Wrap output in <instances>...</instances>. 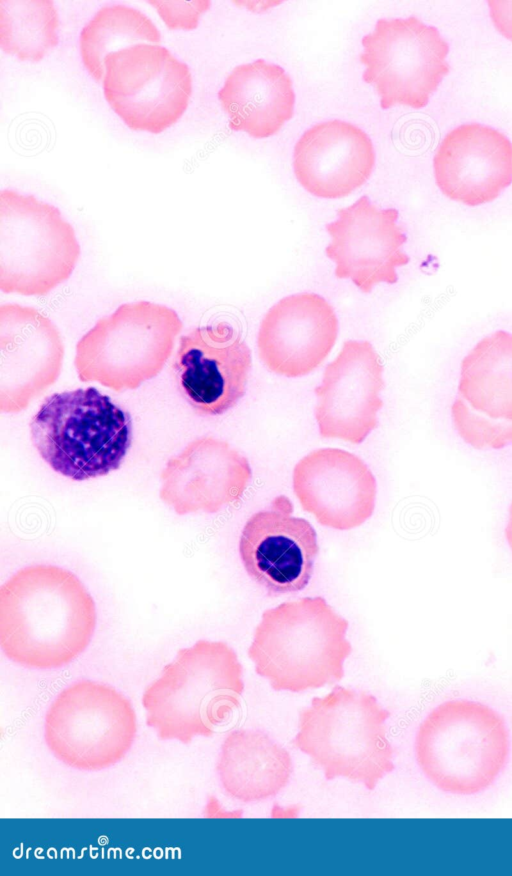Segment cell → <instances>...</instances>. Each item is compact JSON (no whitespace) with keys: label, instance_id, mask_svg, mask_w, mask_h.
<instances>
[{"label":"cell","instance_id":"cell-1","mask_svg":"<svg viewBox=\"0 0 512 876\" xmlns=\"http://www.w3.org/2000/svg\"><path fill=\"white\" fill-rule=\"evenodd\" d=\"M96 607L82 582L53 565L28 566L0 588V645L21 665L68 664L89 645Z\"/></svg>","mask_w":512,"mask_h":876},{"label":"cell","instance_id":"cell-2","mask_svg":"<svg viewBox=\"0 0 512 876\" xmlns=\"http://www.w3.org/2000/svg\"><path fill=\"white\" fill-rule=\"evenodd\" d=\"M348 621L320 596L279 604L263 612L248 656L274 690L300 692L341 680L352 651Z\"/></svg>","mask_w":512,"mask_h":876},{"label":"cell","instance_id":"cell-3","mask_svg":"<svg viewBox=\"0 0 512 876\" xmlns=\"http://www.w3.org/2000/svg\"><path fill=\"white\" fill-rule=\"evenodd\" d=\"M243 668L225 642L199 640L180 649L142 696L147 725L163 740L210 736L240 707Z\"/></svg>","mask_w":512,"mask_h":876},{"label":"cell","instance_id":"cell-4","mask_svg":"<svg viewBox=\"0 0 512 876\" xmlns=\"http://www.w3.org/2000/svg\"><path fill=\"white\" fill-rule=\"evenodd\" d=\"M29 427L41 458L75 481L117 470L132 443L130 414L95 387L50 395Z\"/></svg>","mask_w":512,"mask_h":876},{"label":"cell","instance_id":"cell-5","mask_svg":"<svg viewBox=\"0 0 512 876\" xmlns=\"http://www.w3.org/2000/svg\"><path fill=\"white\" fill-rule=\"evenodd\" d=\"M389 716L373 695L335 686L301 711L294 744L328 780L343 776L373 790L394 769L386 736Z\"/></svg>","mask_w":512,"mask_h":876},{"label":"cell","instance_id":"cell-6","mask_svg":"<svg viewBox=\"0 0 512 876\" xmlns=\"http://www.w3.org/2000/svg\"><path fill=\"white\" fill-rule=\"evenodd\" d=\"M415 751L439 789L461 795L489 787L506 764L509 735L502 717L479 702L449 700L420 724Z\"/></svg>","mask_w":512,"mask_h":876},{"label":"cell","instance_id":"cell-7","mask_svg":"<svg viewBox=\"0 0 512 876\" xmlns=\"http://www.w3.org/2000/svg\"><path fill=\"white\" fill-rule=\"evenodd\" d=\"M182 327L176 311L165 305L122 304L78 341L74 360L78 378L117 392L136 389L162 371Z\"/></svg>","mask_w":512,"mask_h":876},{"label":"cell","instance_id":"cell-8","mask_svg":"<svg viewBox=\"0 0 512 876\" xmlns=\"http://www.w3.org/2000/svg\"><path fill=\"white\" fill-rule=\"evenodd\" d=\"M74 228L55 206L14 190L0 192V289L48 294L72 274L80 256Z\"/></svg>","mask_w":512,"mask_h":876},{"label":"cell","instance_id":"cell-9","mask_svg":"<svg viewBox=\"0 0 512 876\" xmlns=\"http://www.w3.org/2000/svg\"><path fill=\"white\" fill-rule=\"evenodd\" d=\"M131 703L114 688L81 681L64 689L45 718V740L65 764L98 770L119 761L136 734Z\"/></svg>","mask_w":512,"mask_h":876},{"label":"cell","instance_id":"cell-10","mask_svg":"<svg viewBox=\"0 0 512 876\" xmlns=\"http://www.w3.org/2000/svg\"><path fill=\"white\" fill-rule=\"evenodd\" d=\"M363 80L375 87L382 109L422 108L448 74V43L439 31L414 16L379 19L362 38Z\"/></svg>","mask_w":512,"mask_h":876},{"label":"cell","instance_id":"cell-11","mask_svg":"<svg viewBox=\"0 0 512 876\" xmlns=\"http://www.w3.org/2000/svg\"><path fill=\"white\" fill-rule=\"evenodd\" d=\"M104 66V96L130 129L159 134L187 109L192 75L167 48L139 43L107 55Z\"/></svg>","mask_w":512,"mask_h":876},{"label":"cell","instance_id":"cell-12","mask_svg":"<svg viewBox=\"0 0 512 876\" xmlns=\"http://www.w3.org/2000/svg\"><path fill=\"white\" fill-rule=\"evenodd\" d=\"M451 417L459 436L475 449L512 444L511 333L484 337L463 358Z\"/></svg>","mask_w":512,"mask_h":876},{"label":"cell","instance_id":"cell-13","mask_svg":"<svg viewBox=\"0 0 512 876\" xmlns=\"http://www.w3.org/2000/svg\"><path fill=\"white\" fill-rule=\"evenodd\" d=\"M285 495L245 523L239 553L250 578L269 595L301 591L309 583L319 553L317 535L304 518L293 516Z\"/></svg>","mask_w":512,"mask_h":876},{"label":"cell","instance_id":"cell-14","mask_svg":"<svg viewBox=\"0 0 512 876\" xmlns=\"http://www.w3.org/2000/svg\"><path fill=\"white\" fill-rule=\"evenodd\" d=\"M251 352L227 323L197 327L180 337L173 368L195 411L221 415L245 395Z\"/></svg>","mask_w":512,"mask_h":876},{"label":"cell","instance_id":"cell-15","mask_svg":"<svg viewBox=\"0 0 512 876\" xmlns=\"http://www.w3.org/2000/svg\"><path fill=\"white\" fill-rule=\"evenodd\" d=\"M397 219L395 208L379 209L367 196L338 209L337 219L326 225L331 242L325 253L336 264L335 276L351 279L364 293L381 282L396 283V267L409 262Z\"/></svg>","mask_w":512,"mask_h":876},{"label":"cell","instance_id":"cell-16","mask_svg":"<svg viewBox=\"0 0 512 876\" xmlns=\"http://www.w3.org/2000/svg\"><path fill=\"white\" fill-rule=\"evenodd\" d=\"M383 365L369 341L344 342L315 388V418L324 438L360 444L378 425Z\"/></svg>","mask_w":512,"mask_h":876},{"label":"cell","instance_id":"cell-17","mask_svg":"<svg viewBox=\"0 0 512 876\" xmlns=\"http://www.w3.org/2000/svg\"><path fill=\"white\" fill-rule=\"evenodd\" d=\"M64 346L57 327L37 309L0 306L1 410L18 412L58 378Z\"/></svg>","mask_w":512,"mask_h":876},{"label":"cell","instance_id":"cell-18","mask_svg":"<svg viewBox=\"0 0 512 876\" xmlns=\"http://www.w3.org/2000/svg\"><path fill=\"white\" fill-rule=\"evenodd\" d=\"M376 480L362 459L338 448L303 457L293 470V491L302 508L324 526L348 530L375 508Z\"/></svg>","mask_w":512,"mask_h":876},{"label":"cell","instance_id":"cell-19","mask_svg":"<svg viewBox=\"0 0 512 876\" xmlns=\"http://www.w3.org/2000/svg\"><path fill=\"white\" fill-rule=\"evenodd\" d=\"M251 478L245 456L226 441L202 437L167 461L159 495L178 515L215 513L239 501Z\"/></svg>","mask_w":512,"mask_h":876},{"label":"cell","instance_id":"cell-20","mask_svg":"<svg viewBox=\"0 0 512 876\" xmlns=\"http://www.w3.org/2000/svg\"><path fill=\"white\" fill-rule=\"evenodd\" d=\"M338 320L332 306L320 295L300 293L273 305L259 327L257 346L263 363L287 377L306 375L332 350Z\"/></svg>","mask_w":512,"mask_h":876},{"label":"cell","instance_id":"cell-21","mask_svg":"<svg viewBox=\"0 0 512 876\" xmlns=\"http://www.w3.org/2000/svg\"><path fill=\"white\" fill-rule=\"evenodd\" d=\"M433 167L448 198L468 206L484 204L512 183V143L492 127L461 125L444 137Z\"/></svg>","mask_w":512,"mask_h":876},{"label":"cell","instance_id":"cell-22","mask_svg":"<svg viewBox=\"0 0 512 876\" xmlns=\"http://www.w3.org/2000/svg\"><path fill=\"white\" fill-rule=\"evenodd\" d=\"M375 163L371 139L341 120L316 124L294 147L293 167L299 183L321 198H341L362 186Z\"/></svg>","mask_w":512,"mask_h":876},{"label":"cell","instance_id":"cell-23","mask_svg":"<svg viewBox=\"0 0 512 876\" xmlns=\"http://www.w3.org/2000/svg\"><path fill=\"white\" fill-rule=\"evenodd\" d=\"M218 99L232 130L266 138L292 118L295 94L282 67L257 59L232 70Z\"/></svg>","mask_w":512,"mask_h":876},{"label":"cell","instance_id":"cell-24","mask_svg":"<svg viewBox=\"0 0 512 876\" xmlns=\"http://www.w3.org/2000/svg\"><path fill=\"white\" fill-rule=\"evenodd\" d=\"M217 771L228 795L253 802L279 793L293 766L288 751L265 733L236 730L222 744Z\"/></svg>","mask_w":512,"mask_h":876},{"label":"cell","instance_id":"cell-25","mask_svg":"<svg viewBox=\"0 0 512 876\" xmlns=\"http://www.w3.org/2000/svg\"><path fill=\"white\" fill-rule=\"evenodd\" d=\"M155 24L141 11L125 5L101 7L80 33L83 64L97 81L104 77L107 55L144 42L159 43Z\"/></svg>","mask_w":512,"mask_h":876},{"label":"cell","instance_id":"cell-26","mask_svg":"<svg viewBox=\"0 0 512 876\" xmlns=\"http://www.w3.org/2000/svg\"><path fill=\"white\" fill-rule=\"evenodd\" d=\"M52 0H0V46L20 60L40 61L58 44Z\"/></svg>","mask_w":512,"mask_h":876},{"label":"cell","instance_id":"cell-27","mask_svg":"<svg viewBox=\"0 0 512 876\" xmlns=\"http://www.w3.org/2000/svg\"><path fill=\"white\" fill-rule=\"evenodd\" d=\"M148 3L156 8L169 29L186 30H192L198 26L199 17L209 9L211 4L208 0H149Z\"/></svg>","mask_w":512,"mask_h":876},{"label":"cell","instance_id":"cell-28","mask_svg":"<svg viewBox=\"0 0 512 876\" xmlns=\"http://www.w3.org/2000/svg\"><path fill=\"white\" fill-rule=\"evenodd\" d=\"M487 3L494 26L512 41V1L489 0Z\"/></svg>","mask_w":512,"mask_h":876},{"label":"cell","instance_id":"cell-29","mask_svg":"<svg viewBox=\"0 0 512 876\" xmlns=\"http://www.w3.org/2000/svg\"><path fill=\"white\" fill-rule=\"evenodd\" d=\"M505 536H506L507 542L509 544V547L512 550V502H511V505L509 508V517H508V522H507V525L505 528Z\"/></svg>","mask_w":512,"mask_h":876}]
</instances>
